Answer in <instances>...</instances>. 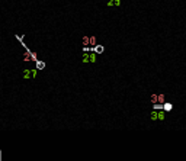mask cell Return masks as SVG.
I'll return each instance as SVG.
<instances>
[{
	"label": "cell",
	"instance_id": "obj_1",
	"mask_svg": "<svg viewBox=\"0 0 186 161\" xmlns=\"http://www.w3.org/2000/svg\"><path fill=\"white\" fill-rule=\"evenodd\" d=\"M96 60H98V54L93 52V51L83 52V55H82V62L83 64H95Z\"/></svg>",
	"mask_w": 186,
	"mask_h": 161
},
{
	"label": "cell",
	"instance_id": "obj_2",
	"mask_svg": "<svg viewBox=\"0 0 186 161\" xmlns=\"http://www.w3.org/2000/svg\"><path fill=\"white\" fill-rule=\"evenodd\" d=\"M164 118H166V112L163 109H153L151 110V120H154V122H157V120L163 122Z\"/></svg>",
	"mask_w": 186,
	"mask_h": 161
},
{
	"label": "cell",
	"instance_id": "obj_3",
	"mask_svg": "<svg viewBox=\"0 0 186 161\" xmlns=\"http://www.w3.org/2000/svg\"><path fill=\"white\" fill-rule=\"evenodd\" d=\"M23 74H25V76H23L25 78H33V77L36 76V70H26Z\"/></svg>",
	"mask_w": 186,
	"mask_h": 161
},
{
	"label": "cell",
	"instance_id": "obj_4",
	"mask_svg": "<svg viewBox=\"0 0 186 161\" xmlns=\"http://www.w3.org/2000/svg\"><path fill=\"white\" fill-rule=\"evenodd\" d=\"M92 51H93V52H96V54H102V52L105 51V47H103V45H98V44H96L95 47H92Z\"/></svg>",
	"mask_w": 186,
	"mask_h": 161
},
{
	"label": "cell",
	"instance_id": "obj_5",
	"mask_svg": "<svg viewBox=\"0 0 186 161\" xmlns=\"http://www.w3.org/2000/svg\"><path fill=\"white\" fill-rule=\"evenodd\" d=\"M172 109H173V104L172 103H169V102H164L163 103V110L164 112H170Z\"/></svg>",
	"mask_w": 186,
	"mask_h": 161
},
{
	"label": "cell",
	"instance_id": "obj_6",
	"mask_svg": "<svg viewBox=\"0 0 186 161\" xmlns=\"http://www.w3.org/2000/svg\"><path fill=\"white\" fill-rule=\"evenodd\" d=\"M36 68L38 70H44L45 68V62L44 61H36Z\"/></svg>",
	"mask_w": 186,
	"mask_h": 161
},
{
	"label": "cell",
	"instance_id": "obj_7",
	"mask_svg": "<svg viewBox=\"0 0 186 161\" xmlns=\"http://www.w3.org/2000/svg\"><path fill=\"white\" fill-rule=\"evenodd\" d=\"M82 44H83V47H89V45H90V42H89V36H83Z\"/></svg>",
	"mask_w": 186,
	"mask_h": 161
},
{
	"label": "cell",
	"instance_id": "obj_8",
	"mask_svg": "<svg viewBox=\"0 0 186 161\" xmlns=\"http://www.w3.org/2000/svg\"><path fill=\"white\" fill-rule=\"evenodd\" d=\"M157 103H164V94L163 93H160V94H157Z\"/></svg>",
	"mask_w": 186,
	"mask_h": 161
},
{
	"label": "cell",
	"instance_id": "obj_9",
	"mask_svg": "<svg viewBox=\"0 0 186 161\" xmlns=\"http://www.w3.org/2000/svg\"><path fill=\"white\" fill-rule=\"evenodd\" d=\"M89 42L92 47H95L96 45V36H89Z\"/></svg>",
	"mask_w": 186,
	"mask_h": 161
},
{
	"label": "cell",
	"instance_id": "obj_10",
	"mask_svg": "<svg viewBox=\"0 0 186 161\" xmlns=\"http://www.w3.org/2000/svg\"><path fill=\"white\" fill-rule=\"evenodd\" d=\"M106 6H115V0H105Z\"/></svg>",
	"mask_w": 186,
	"mask_h": 161
},
{
	"label": "cell",
	"instance_id": "obj_11",
	"mask_svg": "<svg viewBox=\"0 0 186 161\" xmlns=\"http://www.w3.org/2000/svg\"><path fill=\"white\" fill-rule=\"evenodd\" d=\"M151 103L154 104V103H157V94L154 93V94H151Z\"/></svg>",
	"mask_w": 186,
	"mask_h": 161
}]
</instances>
